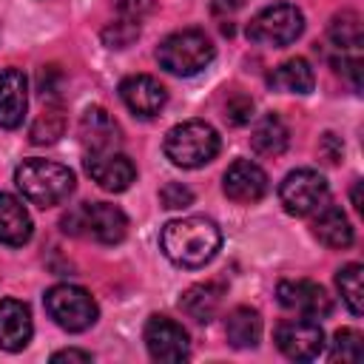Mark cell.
Here are the masks:
<instances>
[{"label": "cell", "mask_w": 364, "mask_h": 364, "mask_svg": "<svg viewBox=\"0 0 364 364\" xmlns=\"http://www.w3.org/2000/svg\"><path fill=\"white\" fill-rule=\"evenodd\" d=\"M159 245L173 264L202 267L216 256L222 245V230L208 216H182V219H171L162 228Z\"/></svg>", "instance_id": "1"}, {"label": "cell", "mask_w": 364, "mask_h": 364, "mask_svg": "<svg viewBox=\"0 0 364 364\" xmlns=\"http://www.w3.org/2000/svg\"><path fill=\"white\" fill-rule=\"evenodd\" d=\"M14 185L20 188L23 199L37 208L63 205L74 193V173L48 159H23L14 171Z\"/></svg>", "instance_id": "2"}, {"label": "cell", "mask_w": 364, "mask_h": 364, "mask_svg": "<svg viewBox=\"0 0 364 364\" xmlns=\"http://www.w3.org/2000/svg\"><path fill=\"white\" fill-rule=\"evenodd\" d=\"M219 134L205 119H185L165 134V156L179 168H202L219 154Z\"/></svg>", "instance_id": "3"}, {"label": "cell", "mask_w": 364, "mask_h": 364, "mask_svg": "<svg viewBox=\"0 0 364 364\" xmlns=\"http://www.w3.org/2000/svg\"><path fill=\"white\" fill-rule=\"evenodd\" d=\"M63 230L71 236H91L100 245H117L128 233V219L117 205L108 202H82L60 219Z\"/></svg>", "instance_id": "4"}, {"label": "cell", "mask_w": 364, "mask_h": 364, "mask_svg": "<svg viewBox=\"0 0 364 364\" xmlns=\"http://www.w3.org/2000/svg\"><path fill=\"white\" fill-rule=\"evenodd\" d=\"M216 48L210 43V37L199 28H182V31H173L168 34L159 48H156V60L165 71L171 74H179V77H191V74H199L202 68L210 65Z\"/></svg>", "instance_id": "5"}, {"label": "cell", "mask_w": 364, "mask_h": 364, "mask_svg": "<svg viewBox=\"0 0 364 364\" xmlns=\"http://www.w3.org/2000/svg\"><path fill=\"white\" fill-rule=\"evenodd\" d=\"M301 31H304V14L290 3H273L247 23V37L270 48L290 46L293 40H299Z\"/></svg>", "instance_id": "6"}, {"label": "cell", "mask_w": 364, "mask_h": 364, "mask_svg": "<svg viewBox=\"0 0 364 364\" xmlns=\"http://www.w3.org/2000/svg\"><path fill=\"white\" fill-rule=\"evenodd\" d=\"M46 310L68 333H82L97 321V301L91 299L88 290L77 284H54L46 293Z\"/></svg>", "instance_id": "7"}, {"label": "cell", "mask_w": 364, "mask_h": 364, "mask_svg": "<svg viewBox=\"0 0 364 364\" xmlns=\"http://www.w3.org/2000/svg\"><path fill=\"white\" fill-rule=\"evenodd\" d=\"M279 202L290 216L316 213L327 202V179L313 168H296L282 179Z\"/></svg>", "instance_id": "8"}, {"label": "cell", "mask_w": 364, "mask_h": 364, "mask_svg": "<svg viewBox=\"0 0 364 364\" xmlns=\"http://www.w3.org/2000/svg\"><path fill=\"white\" fill-rule=\"evenodd\" d=\"M145 347L151 358L162 364H179L191 355V341L185 327L168 316H151L145 321Z\"/></svg>", "instance_id": "9"}, {"label": "cell", "mask_w": 364, "mask_h": 364, "mask_svg": "<svg viewBox=\"0 0 364 364\" xmlns=\"http://www.w3.org/2000/svg\"><path fill=\"white\" fill-rule=\"evenodd\" d=\"M276 347L293 361H313L324 350V330L313 318H287L276 327Z\"/></svg>", "instance_id": "10"}, {"label": "cell", "mask_w": 364, "mask_h": 364, "mask_svg": "<svg viewBox=\"0 0 364 364\" xmlns=\"http://www.w3.org/2000/svg\"><path fill=\"white\" fill-rule=\"evenodd\" d=\"M276 296H279V304L284 310L301 313L307 318H324L333 310L327 290L310 279H284V282H279Z\"/></svg>", "instance_id": "11"}, {"label": "cell", "mask_w": 364, "mask_h": 364, "mask_svg": "<svg viewBox=\"0 0 364 364\" xmlns=\"http://www.w3.org/2000/svg\"><path fill=\"white\" fill-rule=\"evenodd\" d=\"M85 171H88V176L102 191H111V193H119V191L131 188V182L136 179L134 162L125 154H119V151H97V154H88L85 156Z\"/></svg>", "instance_id": "12"}, {"label": "cell", "mask_w": 364, "mask_h": 364, "mask_svg": "<svg viewBox=\"0 0 364 364\" xmlns=\"http://www.w3.org/2000/svg\"><path fill=\"white\" fill-rule=\"evenodd\" d=\"M222 188H225L228 199H233L239 205H253L267 193V173L250 159H236L225 171Z\"/></svg>", "instance_id": "13"}, {"label": "cell", "mask_w": 364, "mask_h": 364, "mask_svg": "<svg viewBox=\"0 0 364 364\" xmlns=\"http://www.w3.org/2000/svg\"><path fill=\"white\" fill-rule=\"evenodd\" d=\"M119 97L128 105V111H134L136 117H156L168 100V91L159 80L148 77V74H131L119 82Z\"/></svg>", "instance_id": "14"}, {"label": "cell", "mask_w": 364, "mask_h": 364, "mask_svg": "<svg viewBox=\"0 0 364 364\" xmlns=\"http://www.w3.org/2000/svg\"><path fill=\"white\" fill-rule=\"evenodd\" d=\"M28 82L20 68H0V128H17L26 117Z\"/></svg>", "instance_id": "15"}, {"label": "cell", "mask_w": 364, "mask_h": 364, "mask_svg": "<svg viewBox=\"0 0 364 364\" xmlns=\"http://www.w3.org/2000/svg\"><path fill=\"white\" fill-rule=\"evenodd\" d=\"M34 324H31V310L28 304L17 299H3L0 301V350L17 353L31 341Z\"/></svg>", "instance_id": "16"}, {"label": "cell", "mask_w": 364, "mask_h": 364, "mask_svg": "<svg viewBox=\"0 0 364 364\" xmlns=\"http://www.w3.org/2000/svg\"><path fill=\"white\" fill-rule=\"evenodd\" d=\"M80 136L88 148V154L97 151H117L119 145V128L114 117L105 108H88L80 119Z\"/></svg>", "instance_id": "17"}, {"label": "cell", "mask_w": 364, "mask_h": 364, "mask_svg": "<svg viewBox=\"0 0 364 364\" xmlns=\"http://www.w3.org/2000/svg\"><path fill=\"white\" fill-rule=\"evenodd\" d=\"M31 230L34 228L26 205L11 193H0V242L9 247H20L31 239Z\"/></svg>", "instance_id": "18"}, {"label": "cell", "mask_w": 364, "mask_h": 364, "mask_svg": "<svg viewBox=\"0 0 364 364\" xmlns=\"http://www.w3.org/2000/svg\"><path fill=\"white\" fill-rule=\"evenodd\" d=\"M313 233L327 247H350L353 245V225L338 205L318 208V216L313 219Z\"/></svg>", "instance_id": "19"}, {"label": "cell", "mask_w": 364, "mask_h": 364, "mask_svg": "<svg viewBox=\"0 0 364 364\" xmlns=\"http://www.w3.org/2000/svg\"><path fill=\"white\" fill-rule=\"evenodd\" d=\"M222 296H225V287L216 284V282H205V284H193L182 293L179 299V307L199 324H208L210 318H216L219 307H222Z\"/></svg>", "instance_id": "20"}, {"label": "cell", "mask_w": 364, "mask_h": 364, "mask_svg": "<svg viewBox=\"0 0 364 364\" xmlns=\"http://www.w3.org/2000/svg\"><path fill=\"white\" fill-rule=\"evenodd\" d=\"M270 88L276 91H287V94H310L316 85V74L310 68V63L304 57H293L284 60L282 65L273 68V74L267 77Z\"/></svg>", "instance_id": "21"}, {"label": "cell", "mask_w": 364, "mask_h": 364, "mask_svg": "<svg viewBox=\"0 0 364 364\" xmlns=\"http://www.w3.org/2000/svg\"><path fill=\"white\" fill-rule=\"evenodd\" d=\"M225 336L236 350H253L262 338V318L253 307H233L225 318Z\"/></svg>", "instance_id": "22"}, {"label": "cell", "mask_w": 364, "mask_h": 364, "mask_svg": "<svg viewBox=\"0 0 364 364\" xmlns=\"http://www.w3.org/2000/svg\"><path fill=\"white\" fill-rule=\"evenodd\" d=\"M287 139H290L287 125L276 114H264L250 134V145L259 156H279L287 148Z\"/></svg>", "instance_id": "23"}, {"label": "cell", "mask_w": 364, "mask_h": 364, "mask_svg": "<svg viewBox=\"0 0 364 364\" xmlns=\"http://www.w3.org/2000/svg\"><path fill=\"white\" fill-rule=\"evenodd\" d=\"M327 34H330V40H333L336 48L353 51V48H358L361 40H364L361 17H358L355 11H350V9H344V11L333 14V20H330V26H327Z\"/></svg>", "instance_id": "24"}, {"label": "cell", "mask_w": 364, "mask_h": 364, "mask_svg": "<svg viewBox=\"0 0 364 364\" xmlns=\"http://www.w3.org/2000/svg\"><path fill=\"white\" fill-rule=\"evenodd\" d=\"M361 273H364V267H361L358 262H353V264L341 267L338 276H336L338 293H341V299H344V304H347V310H350L353 316H361V310H364V284H361Z\"/></svg>", "instance_id": "25"}, {"label": "cell", "mask_w": 364, "mask_h": 364, "mask_svg": "<svg viewBox=\"0 0 364 364\" xmlns=\"http://www.w3.org/2000/svg\"><path fill=\"white\" fill-rule=\"evenodd\" d=\"M63 131H65V117H63V111H60V108H46V111L34 119L28 136H31L34 145H48V142H57V139L63 136Z\"/></svg>", "instance_id": "26"}, {"label": "cell", "mask_w": 364, "mask_h": 364, "mask_svg": "<svg viewBox=\"0 0 364 364\" xmlns=\"http://www.w3.org/2000/svg\"><path fill=\"white\" fill-rule=\"evenodd\" d=\"M361 355H364V338H361V333L353 330V327H341L333 336V353H330V358L333 361H350V364H355V361H361Z\"/></svg>", "instance_id": "27"}, {"label": "cell", "mask_w": 364, "mask_h": 364, "mask_svg": "<svg viewBox=\"0 0 364 364\" xmlns=\"http://www.w3.org/2000/svg\"><path fill=\"white\" fill-rule=\"evenodd\" d=\"M136 37H139V26H136V20H131V17L117 20V23H111V26L102 31L105 46H111V48H125V46H131Z\"/></svg>", "instance_id": "28"}, {"label": "cell", "mask_w": 364, "mask_h": 364, "mask_svg": "<svg viewBox=\"0 0 364 364\" xmlns=\"http://www.w3.org/2000/svg\"><path fill=\"white\" fill-rule=\"evenodd\" d=\"M159 202L168 210H179V208H188L193 202V191L188 185H182V182H168L159 191Z\"/></svg>", "instance_id": "29"}, {"label": "cell", "mask_w": 364, "mask_h": 364, "mask_svg": "<svg viewBox=\"0 0 364 364\" xmlns=\"http://www.w3.org/2000/svg\"><path fill=\"white\" fill-rule=\"evenodd\" d=\"M250 117H253V100H250V97L233 94V97L225 102V119H228L230 125H245V122H250Z\"/></svg>", "instance_id": "30"}, {"label": "cell", "mask_w": 364, "mask_h": 364, "mask_svg": "<svg viewBox=\"0 0 364 364\" xmlns=\"http://www.w3.org/2000/svg\"><path fill=\"white\" fill-rule=\"evenodd\" d=\"M341 154H344V145H341V139L336 136V134H321V139H318V156L327 162V165H336L338 159H341Z\"/></svg>", "instance_id": "31"}, {"label": "cell", "mask_w": 364, "mask_h": 364, "mask_svg": "<svg viewBox=\"0 0 364 364\" xmlns=\"http://www.w3.org/2000/svg\"><path fill=\"white\" fill-rule=\"evenodd\" d=\"M114 6H117L119 14H125L131 20H139L142 14H148L154 9V0H114Z\"/></svg>", "instance_id": "32"}, {"label": "cell", "mask_w": 364, "mask_h": 364, "mask_svg": "<svg viewBox=\"0 0 364 364\" xmlns=\"http://www.w3.org/2000/svg\"><path fill=\"white\" fill-rule=\"evenodd\" d=\"M51 361L54 364H60V361H80V364H88L91 361V353H85V350H60V353H54L51 355Z\"/></svg>", "instance_id": "33"}, {"label": "cell", "mask_w": 364, "mask_h": 364, "mask_svg": "<svg viewBox=\"0 0 364 364\" xmlns=\"http://www.w3.org/2000/svg\"><path fill=\"white\" fill-rule=\"evenodd\" d=\"M239 6H242V0H213V11H216V14H225V11L230 14V11H236Z\"/></svg>", "instance_id": "34"}, {"label": "cell", "mask_w": 364, "mask_h": 364, "mask_svg": "<svg viewBox=\"0 0 364 364\" xmlns=\"http://www.w3.org/2000/svg\"><path fill=\"white\" fill-rule=\"evenodd\" d=\"M353 205L361 210V182H355V185H353Z\"/></svg>", "instance_id": "35"}]
</instances>
